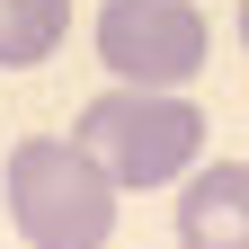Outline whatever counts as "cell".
<instances>
[{"instance_id": "obj_1", "label": "cell", "mask_w": 249, "mask_h": 249, "mask_svg": "<svg viewBox=\"0 0 249 249\" xmlns=\"http://www.w3.org/2000/svg\"><path fill=\"white\" fill-rule=\"evenodd\" d=\"M9 223L27 249H107L116 240V196L124 187L80 151V134H27L9 151Z\"/></svg>"}, {"instance_id": "obj_2", "label": "cell", "mask_w": 249, "mask_h": 249, "mask_svg": "<svg viewBox=\"0 0 249 249\" xmlns=\"http://www.w3.org/2000/svg\"><path fill=\"white\" fill-rule=\"evenodd\" d=\"M80 151L116 187H169V178L196 169L205 116H196L187 89H134V80H116V89H98V98L80 107Z\"/></svg>"}, {"instance_id": "obj_3", "label": "cell", "mask_w": 249, "mask_h": 249, "mask_svg": "<svg viewBox=\"0 0 249 249\" xmlns=\"http://www.w3.org/2000/svg\"><path fill=\"white\" fill-rule=\"evenodd\" d=\"M205 9L196 0H107L98 9V62L134 89H187L205 71Z\"/></svg>"}, {"instance_id": "obj_4", "label": "cell", "mask_w": 249, "mask_h": 249, "mask_svg": "<svg viewBox=\"0 0 249 249\" xmlns=\"http://www.w3.org/2000/svg\"><path fill=\"white\" fill-rule=\"evenodd\" d=\"M178 249H249V160H205L178 187Z\"/></svg>"}, {"instance_id": "obj_5", "label": "cell", "mask_w": 249, "mask_h": 249, "mask_svg": "<svg viewBox=\"0 0 249 249\" xmlns=\"http://www.w3.org/2000/svg\"><path fill=\"white\" fill-rule=\"evenodd\" d=\"M71 27V0H0V71H36Z\"/></svg>"}, {"instance_id": "obj_6", "label": "cell", "mask_w": 249, "mask_h": 249, "mask_svg": "<svg viewBox=\"0 0 249 249\" xmlns=\"http://www.w3.org/2000/svg\"><path fill=\"white\" fill-rule=\"evenodd\" d=\"M240 45H249V0H240Z\"/></svg>"}]
</instances>
